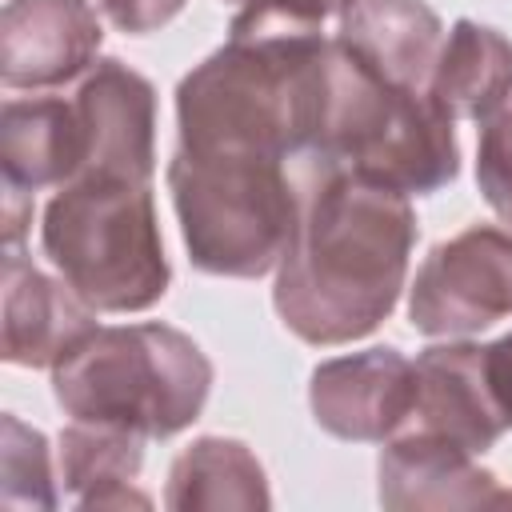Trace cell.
<instances>
[{
	"label": "cell",
	"mask_w": 512,
	"mask_h": 512,
	"mask_svg": "<svg viewBox=\"0 0 512 512\" xmlns=\"http://www.w3.org/2000/svg\"><path fill=\"white\" fill-rule=\"evenodd\" d=\"M300 216L280 260L272 304L304 344H352L376 332L408 280L416 212L404 192L352 168L304 156Z\"/></svg>",
	"instance_id": "6da1fadb"
},
{
	"label": "cell",
	"mask_w": 512,
	"mask_h": 512,
	"mask_svg": "<svg viewBox=\"0 0 512 512\" xmlns=\"http://www.w3.org/2000/svg\"><path fill=\"white\" fill-rule=\"evenodd\" d=\"M76 116L84 128V168L80 176H124L152 184L156 172V88L148 76L116 56L96 60L76 96Z\"/></svg>",
	"instance_id": "9c48e42d"
},
{
	"label": "cell",
	"mask_w": 512,
	"mask_h": 512,
	"mask_svg": "<svg viewBox=\"0 0 512 512\" xmlns=\"http://www.w3.org/2000/svg\"><path fill=\"white\" fill-rule=\"evenodd\" d=\"M104 28L88 0H8L0 16L4 88H56L96 64Z\"/></svg>",
	"instance_id": "30bf717a"
},
{
	"label": "cell",
	"mask_w": 512,
	"mask_h": 512,
	"mask_svg": "<svg viewBox=\"0 0 512 512\" xmlns=\"http://www.w3.org/2000/svg\"><path fill=\"white\" fill-rule=\"evenodd\" d=\"M484 364H488V384L504 412V424L512 428V332L484 344Z\"/></svg>",
	"instance_id": "603a6c76"
},
{
	"label": "cell",
	"mask_w": 512,
	"mask_h": 512,
	"mask_svg": "<svg viewBox=\"0 0 512 512\" xmlns=\"http://www.w3.org/2000/svg\"><path fill=\"white\" fill-rule=\"evenodd\" d=\"M168 192L188 260L200 272L260 280L280 268L300 216V188L288 180L284 160L176 144Z\"/></svg>",
	"instance_id": "5b68a950"
},
{
	"label": "cell",
	"mask_w": 512,
	"mask_h": 512,
	"mask_svg": "<svg viewBox=\"0 0 512 512\" xmlns=\"http://www.w3.org/2000/svg\"><path fill=\"white\" fill-rule=\"evenodd\" d=\"M332 40L320 32H228L176 84V128L188 152L312 156L324 132Z\"/></svg>",
	"instance_id": "7a4b0ae2"
},
{
	"label": "cell",
	"mask_w": 512,
	"mask_h": 512,
	"mask_svg": "<svg viewBox=\"0 0 512 512\" xmlns=\"http://www.w3.org/2000/svg\"><path fill=\"white\" fill-rule=\"evenodd\" d=\"M512 316V228L468 224L432 244L408 288V320L424 336H472Z\"/></svg>",
	"instance_id": "52a82bcc"
},
{
	"label": "cell",
	"mask_w": 512,
	"mask_h": 512,
	"mask_svg": "<svg viewBox=\"0 0 512 512\" xmlns=\"http://www.w3.org/2000/svg\"><path fill=\"white\" fill-rule=\"evenodd\" d=\"M408 424L440 432L476 456H484L508 432L488 384L484 344L448 340L416 356V408Z\"/></svg>",
	"instance_id": "7c38bea8"
},
{
	"label": "cell",
	"mask_w": 512,
	"mask_h": 512,
	"mask_svg": "<svg viewBox=\"0 0 512 512\" xmlns=\"http://www.w3.org/2000/svg\"><path fill=\"white\" fill-rule=\"evenodd\" d=\"M452 124L428 88L384 84L332 40L328 112L312 156L336 160L404 196H428L460 172Z\"/></svg>",
	"instance_id": "8992f818"
},
{
	"label": "cell",
	"mask_w": 512,
	"mask_h": 512,
	"mask_svg": "<svg viewBox=\"0 0 512 512\" xmlns=\"http://www.w3.org/2000/svg\"><path fill=\"white\" fill-rule=\"evenodd\" d=\"M164 504L172 512H264L272 492L264 464L244 440L200 436L172 460Z\"/></svg>",
	"instance_id": "2e32d148"
},
{
	"label": "cell",
	"mask_w": 512,
	"mask_h": 512,
	"mask_svg": "<svg viewBox=\"0 0 512 512\" xmlns=\"http://www.w3.org/2000/svg\"><path fill=\"white\" fill-rule=\"evenodd\" d=\"M0 480L4 508H56L48 440L12 412L0 420Z\"/></svg>",
	"instance_id": "d6986e66"
},
{
	"label": "cell",
	"mask_w": 512,
	"mask_h": 512,
	"mask_svg": "<svg viewBox=\"0 0 512 512\" xmlns=\"http://www.w3.org/2000/svg\"><path fill=\"white\" fill-rule=\"evenodd\" d=\"M0 168L4 188H60L84 168V128L64 96L8 100L0 108Z\"/></svg>",
	"instance_id": "9a60e30c"
},
{
	"label": "cell",
	"mask_w": 512,
	"mask_h": 512,
	"mask_svg": "<svg viewBox=\"0 0 512 512\" xmlns=\"http://www.w3.org/2000/svg\"><path fill=\"white\" fill-rule=\"evenodd\" d=\"M512 88V40L460 16L440 44L428 92L452 120H484Z\"/></svg>",
	"instance_id": "ac0fdd59"
},
{
	"label": "cell",
	"mask_w": 512,
	"mask_h": 512,
	"mask_svg": "<svg viewBox=\"0 0 512 512\" xmlns=\"http://www.w3.org/2000/svg\"><path fill=\"white\" fill-rule=\"evenodd\" d=\"M212 360L172 324L88 332L56 368L52 396L72 420L128 428L144 440L184 432L208 404Z\"/></svg>",
	"instance_id": "3957f363"
},
{
	"label": "cell",
	"mask_w": 512,
	"mask_h": 512,
	"mask_svg": "<svg viewBox=\"0 0 512 512\" xmlns=\"http://www.w3.org/2000/svg\"><path fill=\"white\" fill-rule=\"evenodd\" d=\"M236 8L228 32H320L348 0H224Z\"/></svg>",
	"instance_id": "44dd1931"
},
{
	"label": "cell",
	"mask_w": 512,
	"mask_h": 512,
	"mask_svg": "<svg viewBox=\"0 0 512 512\" xmlns=\"http://www.w3.org/2000/svg\"><path fill=\"white\" fill-rule=\"evenodd\" d=\"M144 464V436L112 424L72 420L60 432V484L80 508H148L132 488Z\"/></svg>",
	"instance_id": "e0dca14e"
},
{
	"label": "cell",
	"mask_w": 512,
	"mask_h": 512,
	"mask_svg": "<svg viewBox=\"0 0 512 512\" xmlns=\"http://www.w3.org/2000/svg\"><path fill=\"white\" fill-rule=\"evenodd\" d=\"M380 504L396 512L420 508H492L508 504L512 492H500L496 472L476 464V452L460 448L456 440L408 424L388 440L380 452Z\"/></svg>",
	"instance_id": "8fae6325"
},
{
	"label": "cell",
	"mask_w": 512,
	"mask_h": 512,
	"mask_svg": "<svg viewBox=\"0 0 512 512\" xmlns=\"http://www.w3.org/2000/svg\"><path fill=\"white\" fill-rule=\"evenodd\" d=\"M308 404L316 424L352 444H384L416 408V360L392 344L348 352L312 368Z\"/></svg>",
	"instance_id": "ba28073f"
},
{
	"label": "cell",
	"mask_w": 512,
	"mask_h": 512,
	"mask_svg": "<svg viewBox=\"0 0 512 512\" xmlns=\"http://www.w3.org/2000/svg\"><path fill=\"white\" fill-rule=\"evenodd\" d=\"M184 4L188 0H96V8L108 16V24L128 36H148V32L164 28L172 16H180Z\"/></svg>",
	"instance_id": "7402d4cb"
},
{
	"label": "cell",
	"mask_w": 512,
	"mask_h": 512,
	"mask_svg": "<svg viewBox=\"0 0 512 512\" xmlns=\"http://www.w3.org/2000/svg\"><path fill=\"white\" fill-rule=\"evenodd\" d=\"M440 36V16L424 0H348L336 44L384 84L428 88Z\"/></svg>",
	"instance_id": "5bb4252c"
},
{
	"label": "cell",
	"mask_w": 512,
	"mask_h": 512,
	"mask_svg": "<svg viewBox=\"0 0 512 512\" xmlns=\"http://www.w3.org/2000/svg\"><path fill=\"white\" fill-rule=\"evenodd\" d=\"M40 244L96 312H144L172 284L152 184L144 180L88 172L60 184L44 204Z\"/></svg>",
	"instance_id": "277c9868"
},
{
	"label": "cell",
	"mask_w": 512,
	"mask_h": 512,
	"mask_svg": "<svg viewBox=\"0 0 512 512\" xmlns=\"http://www.w3.org/2000/svg\"><path fill=\"white\" fill-rule=\"evenodd\" d=\"M92 304L72 284L52 280L20 252H4V360L20 368H56L88 332H96Z\"/></svg>",
	"instance_id": "4fadbf2b"
},
{
	"label": "cell",
	"mask_w": 512,
	"mask_h": 512,
	"mask_svg": "<svg viewBox=\"0 0 512 512\" xmlns=\"http://www.w3.org/2000/svg\"><path fill=\"white\" fill-rule=\"evenodd\" d=\"M476 184L484 204L512 224V88L508 96L480 120L476 144Z\"/></svg>",
	"instance_id": "ffe728a7"
}]
</instances>
